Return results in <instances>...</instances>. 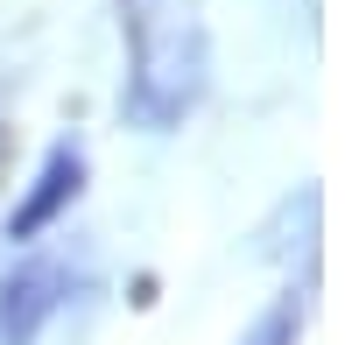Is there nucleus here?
Masks as SVG:
<instances>
[{
	"instance_id": "f257e3e1",
	"label": "nucleus",
	"mask_w": 352,
	"mask_h": 345,
	"mask_svg": "<svg viewBox=\"0 0 352 345\" xmlns=\"http://www.w3.org/2000/svg\"><path fill=\"white\" fill-rule=\"evenodd\" d=\"M120 28H127V85H120V120L141 134H169L184 127L204 78H212V49L204 28L176 8V0H120Z\"/></svg>"
},
{
	"instance_id": "7ed1b4c3",
	"label": "nucleus",
	"mask_w": 352,
	"mask_h": 345,
	"mask_svg": "<svg viewBox=\"0 0 352 345\" xmlns=\"http://www.w3.org/2000/svg\"><path fill=\"white\" fill-rule=\"evenodd\" d=\"M64 268L56 261H21L8 268V282H0V345H36L43 324L64 310Z\"/></svg>"
},
{
	"instance_id": "20e7f679",
	"label": "nucleus",
	"mask_w": 352,
	"mask_h": 345,
	"mask_svg": "<svg viewBox=\"0 0 352 345\" xmlns=\"http://www.w3.org/2000/svg\"><path fill=\"white\" fill-rule=\"evenodd\" d=\"M296 338H303V296L289 289V296L268 310V318L254 324V338H247V345H296Z\"/></svg>"
},
{
	"instance_id": "f03ea898",
	"label": "nucleus",
	"mask_w": 352,
	"mask_h": 345,
	"mask_svg": "<svg viewBox=\"0 0 352 345\" xmlns=\"http://www.w3.org/2000/svg\"><path fill=\"white\" fill-rule=\"evenodd\" d=\"M78 190H85V148L78 141H56V148L43 155V169H36V183L21 190V205L8 212V240L21 247V240L50 233V225L78 205Z\"/></svg>"
}]
</instances>
